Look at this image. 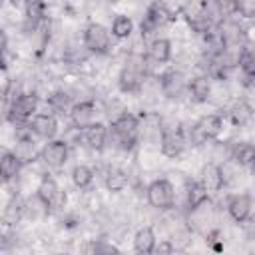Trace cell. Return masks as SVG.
Masks as SVG:
<instances>
[{
  "instance_id": "1",
  "label": "cell",
  "mask_w": 255,
  "mask_h": 255,
  "mask_svg": "<svg viewBox=\"0 0 255 255\" xmlns=\"http://www.w3.org/2000/svg\"><path fill=\"white\" fill-rule=\"evenodd\" d=\"M225 124H227L225 110L201 114L191 124H185V133H187L189 147L201 149L203 145H207V143H211L215 139H221V135L225 131Z\"/></svg>"
},
{
  "instance_id": "2",
  "label": "cell",
  "mask_w": 255,
  "mask_h": 255,
  "mask_svg": "<svg viewBox=\"0 0 255 255\" xmlns=\"http://www.w3.org/2000/svg\"><path fill=\"white\" fill-rule=\"evenodd\" d=\"M44 98L40 92H18L16 96L4 100V120L12 128L28 126V122L40 112Z\"/></svg>"
},
{
  "instance_id": "3",
  "label": "cell",
  "mask_w": 255,
  "mask_h": 255,
  "mask_svg": "<svg viewBox=\"0 0 255 255\" xmlns=\"http://www.w3.org/2000/svg\"><path fill=\"white\" fill-rule=\"evenodd\" d=\"M159 153L161 157L169 161H177L185 155L189 149L187 143V133H185V124L179 122L177 118H163V128H161V137H159Z\"/></svg>"
},
{
  "instance_id": "4",
  "label": "cell",
  "mask_w": 255,
  "mask_h": 255,
  "mask_svg": "<svg viewBox=\"0 0 255 255\" xmlns=\"http://www.w3.org/2000/svg\"><path fill=\"white\" fill-rule=\"evenodd\" d=\"M114 40L116 38L112 36L110 26H106L98 20H90L82 28V42L94 58H112L114 48H116Z\"/></svg>"
},
{
  "instance_id": "5",
  "label": "cell",
  "mask_w": 255,
  "mask_h": 255,
  "mask_svg": "<svg viewBox=\"0 0 255 255\" xmlns=\"http://www.w3.org/2000/svg\"><path fill=\"white\" fill-rule=\"evenodd\" d=\"M145 203L157 213H169L177 207V187L169 177H153L145 185Z\"/></svg>"
},
{
  "instance_id": "6",
  "label": "cell",
  "mask_w": 255,
  "mask_h": 255,
  "mask_svg": "<svg viewBox=\"0 0 255 255\" xmlns=\"http://www.w3.org/2000/svg\"><path fill=\"white\" fill-rule=\"evenodd\" d=\"M155 76H157V82H159L161 98L165 102L179 104V102L187 100V84H189L187 72L179 70L177 66H165Z\"/></svg>"
},
{
  "instance_id": "7",
  "label": "cell",
  "mask_w": 255,
  "mask_h": 255,
  "mask_svg": "<svg viewBox=\"0 0 255 255\" xmlns=\"http://www.w3.org/2000/svg\"><path fill=\"white\" fill-rule=\"evenodd\" d=\"M72 149L74 147L66 137H54L50 141H44L42 151H40V163L44 165V169L58 171L66 167V163L70 161Z\"/></svg>"
},
{
  "instance_id": "8",
  "label": "cell",
  "mask_w": 255,
  "mask_h": 255,
  "mask_svg": "<svg viewBox=\"0 0 255 255\" xmlns=\"http://www.w3.org/2000/svg\"><path fill=\"white\" fill-rule=\"evenodd\" d=\"M225 213L237 225L247 223L255 215V199H253V195L247 193V191L225 193Z\"/></svg>"
},
{
  "instance_id": "9",
  "label": "cell",
  "mask_w": 255,
  "mask_h": 255,
  "mask_svg": "<svg viewBox=\"0 0 255 255\" xmlns=\"http://www.w3.org/2000/svg\"><path fill=\"white\" fill-rule=\"evenodd\" d=\"M225 120L235 129H245L255 124V104L245 98L237 96L231 100V104L225 108Z\"/></svg>"
},
{
  "instance_id": "10",
  "label": "cell",
  "mask_w": 255,
  "mask_h": 255,
  "mask_svg": "<svg viewBox=\"0 0 255 255\" xmlns=\"http://www.w3.org/2000/svg\"><path fill=\"white\" fill-rule=\"evenodd\" d=\"M104 114L100 102L96 98H86V100H78L74 102L70 114H68V124L76 129H86L88 126H92L94 122H98V116Z\"/></svg>"
},
{
  "instance_id": "11",
  "label": "cell",
  "mask_w": 255,
  "mask_h": 255,
  "mask_svg": "<svg viewBox=\"0 0 255 255\" xmlns=\"http://www.w3.org/2000/svg\"><path fill=\"white\" fill-rule=\"evenodd\" d=\"M110 145V124L98 120L80 131V147L90 153H104Z\"/></svg>"
},
{
  "instance_id": "12",
  "label": "cell",
  "mask_w": 255,
  "mask_h": 255,
  "mask_svg": "<svg viewBox=\"0 0 255 255\" xmlns=\"http://www.w3.org/2000/svg\"><path fill=\"white\" fill-rule=\"evenodd\" d=\"M197 179L203 183V187L211 193V197L221 195L227 189V181H225V173H223V165L219 161L213 159H205L199 167Z\"/></svg>"
},
{
  "instance_id": "13",
  "label": "cell",
  "mask_w": 255,
  "mask_h": 255,
  "mask_svg": "<svg viewBox=\"0 0 255 255\" xmlns=\"http://www.w3.org/2000/svg\"><path fill=\"white\" fill-rule=\"evenodd\" d=\"M96 171L102 175V183H104V189L112 195H120L124 193L129 185H131V175H129V169H124L122 165H102L100 169L96 167Z\"/></svg>"
},
{
  "instance_id": "14",
  "label": "cell",
  "mask_w": 255,
  "mask_h": 255,
  "mask_svg": "<svg viewBox=\"0 0 255 255\" xmlns=\"http://www.w3.org/2000/svg\"><path fill=\"white\" fill-rule=\"evenodd\" d=\"M173 54H175L173 40L167 36H155L145 46V56L153 68H165L173 60Z\"/></svg>"
},
{
  "instance_id": "15",
  "label": "cell",
  "mask_w": 255,
  "mask_h": 255,
  "mask_svg": "<svg viewBox=\"0 0 255 255\" xmlns=\"http://www.w3.org/2000/svg\"><path fill=\"white\" fill-rule=\"evenodd\" d=\"M28 128L40 141H50L60 133V118L50 112H38L28 122Z\"/></svg>"
},
{
  "instance_id": "16",
  "label": "cell",
  "mask_w": 255,
  "mask_h": 255,
  "mask_svg": "<svg viewBox=\"0 0 255 255\" xmlns=\"http://www.w3.org/2000/svg\"><path fill=\"white\" fill-rule=\"evenodd\" d=\"M211 90H213V80L203 74V72H195L189 76V84H187V102L193 106H203L209 104L211 98Z\"/></svg>"
},
{
  "instance_id": "17",
  "label": "cell",
  "mask_w": 255,
  "mask_h": 255,
  "mask_svg": "<svg viewBox=\"0 0 255 255\" xmlns=\"http://www.w3.org/2000/svg\"><path fill=\"white\" fill-rule=\"evenodd\" d=\"M74 102H76V100H74L72 92H70L68 88H64V86L50 90V92L46 94V98H44L46 112H50V114H54V116H58V118H68V114H70Z\"/></svg>"
},
{
  "instance_id": "18",
  "label": "cell",
  "mask_w": 255,
  "mask_h": 255,
  "mask_svg": "<svg viewBox=\"0 0 255 255\" xmlns=\"http://www.w3.org/2000/svg\"><path fill=\"white\" fill-rule=\"evenodd\" d=\"M26 167L22 165V161L16 157V153L12 151V147H4L0 153V173H2V181L4 185H20V177L22 171Z\"/></svg>"
},
{
  "instance_id": "19",
  "label": "cell",
  "mask_w": 255,
  "mask_h": 255,
  "mask_svg": "<svg viewBox=\"0 0 255 255\" xmlns=\"http://www.w3.org/2000/svg\"><path fill=\"white\" fill-rule=\"evenodd\" d=\"M22 221H26L24 195L20 193V189H16L4 201V207H2V225L4 227H18Z\"/></svg>"
},
{
  "instance_id": "20",
  "label": "cell",
  "mask_w": 255,
  "mask_h": 255,
  "mask_svg": "<svg viewBox=\"0 0 255 255\" xmlns=\"http://www.w3.org/2000/svg\"><path fill=\"white\" fill-rule=\"evenodd\" d=\"M24 213H26V221H30V223H40V221H46L48 217H52V207H50V203L34 189L32 193L24 195Z\"/></svg>"
},
{
  "instance_id": "21",
  "label": "cell",
  "mask_w": 255,
  "mask_h": 255,
  "mask_svg": "<svg viewBox=\"0 0 255 255\" xmlns=\"http://www.w3.org/2000/svg\"><path fill=\"white\" fill-rule=\"evenodd\" d=\"M255 159V141L249 139H229V161L247 169Z\"/></svg>"
},
{
  "instance_id": "22",
  "label": "cell",
  "mask_w": 255,
  "mask_h": 255,
  "mask_svg": "<svg viewBox=\"0 0 255 255\" xmlns=\"http://www.w3.org/2000/svg\"><path fill=\"white\" fill-rule=\"evenodd\" d=\"M155 243H157V233H155L153 225L137 227L133 237H131V247L139 255H151L155 251Z\"/></svg>"
},
{
  "instance_id": "23",
  "label": "cell",
  "mask_w": 255,
  "mask_h": 255,
  "mask_svg": "<svg viewBox=\"0 0 255 255\" xmlns=\"http://www.w3.org/2000/svg\"><path fill=\"white\" fill-rule=\"evenodd\" d=\"M96 175H98V171H96V167L90 165V163H76V165L72 167V171H70L72 185H74L80 193L92 191L94 181H96Z\"/></svg>"
},
{
  "instance_id": "24",
  "label": "cell",
  "mask_w": 255,
  "mask_h": 255,
  "mask_svg": "<svg viewBox=\"0 0 255 255\" xmlns=\"http://www.w3.org/2000/svg\"><path fill=\"white\" fill-rule=\"evenodd\" d=\"M110 30H112V36H114L118 42H128V40L133 38L135 22H133V18H131L129 14L118 12V14H114V18H112Z\"/></svg>"
},
{
  "instance_id": "25",
  "label": "cell",
  "mask_w": 255,
  "mask_h": 255,
  "mask_svg": "<svg viewBox=\"0 0 255 255\" xmlns=\"http://www.w3.org/2000/svg\"><path fill=\"white\" fill-rule=\"evenodd\" d=\"M237 70L243 76H255V46L247 44L237 56Z\"/></svg>"
},
{
  "instance_id": "26",
  "label": "cell",
  "mask_w": 255,
  "mask_h": 255,
  "mask_svg": "<svg viewBox=\"0 0 255 255\" xmlns=\"http://www.w3.org/2000/svg\"><path fill=\"white\" fill-rule=\"evenodd\" d=\"M235 16L255 22V0H235Z\"/></svg>"
},
{
  "instance_id": "27",
  "label": "cell",
  "mask_w": 255,
  "mask_h": 255,
  "mask_svg": "<svg viewBox=\"0 0 255 255\" xmlns=\"http://www.w3.org/2000/svg\"><path fill=\"white\" fill-rule=\"evenodd\" d=\"M173 251H175L173 241H171L169 237H163V239H157V243H155V251H153V253L163 255V253H173Z\"/></svg>"
},
{
  "instance_id": "28",
  "label": "cell",
  "mask_w": 255,
  "mask_h": 255,
  "mask_svg": "<svg viewBox=\"0 0 255 255\" xmlns=\"http://www.w3.org/2000/svg\"><path fill=\"white\" fill-rule=\"evenodd\" d=\"M247 171H249V175H251V177L255 179V159H253V163H251V165L247 167Z\"/></svg>"
}]
</instances>
